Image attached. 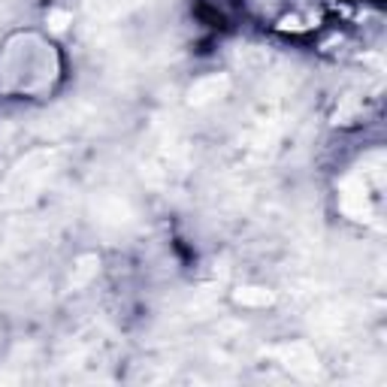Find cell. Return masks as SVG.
<instances>
[{
    "label": "cell",
    "instance_id": "7a4b0ae2",
    "mask_svg": "<svg viewBox=\"0 0 387 387\" xmlns=\"http://www.w3.org/2000/svg\"><path fill=\"white\" fill-rule=\"evenodd\" d=\"M236 303H242V305H269L272 303V293L260 291V288H246V291L236 293Z\"/></svg>",
    "mask_w": 387,
    "mask_h": 387
},
{
    "label": "cell",
    "instance_id": "3957f363",
    "mask_svg": "<svg viewBox=\"0 0 387 387\" xmlns=\"http://www.w3.org/2000/svg\"><path fill=\"white\" fill-rule=\"evenodd\" d=\"M67 22H70V15H67V13H55L52 18H49V25H52L55 30H64V27H67Z\"/></svg>",
    "mask_w": 387,
    "mask_h": 387
},
{
    "label": "cell",
    "instance_id": "6da1fadb",
    "mask_svg": "<svg viewBox=\"0 0 387 387\" xmlns=\"http://www.w3.org/2000/svg\"><path fill=\"white\" fill-rule=\"evenodd\" d=\"M227 88V79H218V76H212V79H203V82L191 91V100L194 103H206V100L212 97H218L221 91Z\"/></svg>",
    "mask_w": 387,
    "mask_h": 387
}]
</instances>
